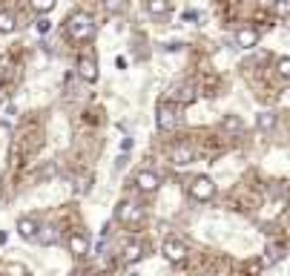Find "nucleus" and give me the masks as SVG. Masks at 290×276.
Masks as SVG:
<instances>
[{
  "label": "nucleus",
  "instance_id": "nucleus-1",
  "mask_svg": "<svg viewBox=\"0 0 290 276\" xmlns=\"http://www.w3.org/2000/svg\"><path fill=\"white\" fill-rule=\"evenodd\" d=\"M66 35L72 37V41H92L95 37V21L87 12H75V15H69V21H66Z\"/></svg>",
  "mask_w": 290,
  "mask_h": 276
},
{
  "label": "nucleus",
  "instance_id": "nucleus-2",
  "mask_svg": "<svg viewBox=\"0 0 290 276\" xmlns=\"http://www.w3.org/2000/svg\"><path fill=\"white\" fill-rule=\"evenodd\" d=\"M155 121H158V130L161 132H170L178 127V109H175L173 101H161L158 104V115H155Z\"/></svg>",
  "mask_w": 290,
  "mask_h": 276
},
{
  "label": "nucleus",
  "instance_id": "nucleus-3",
  "mask_svg": "<svg viewBox=\"0 0 290 276\" xmlns=\"http://www.w3.org/2000/svg\"><path fill=\"white\" fill-rule=\"evenodd\" d=\"M190 196L196 199V202H210V199L216 196V184H213V179H207V175L193 179V182H190Z\"/></svg>",
  "mask_w": 290,
  "mask_h": 276
},
{
  "label": "nucleus",
  "instance_id": "nucleus-4",
  "mask_svg": "<svg viewBox=\"0 0 290 276\" xmlns=\"http://www.w3.org/2000/svg\"><path fill=\"white\" fill-rule=\"evenodd\" d=\"M115 219L123 222V225H138L141 219H144V207H138L135 202H121L115 210Z\"/></svg>",
  "mask_w": 290,
  "mask_h": 276
},
{
  "label": "nucleus",
  "instance_id": "nucleus-5",
  "mask_svg": "<svg viewBox=\"0 0 290 276\" xmlns=\"http://www.w3.org/2000/svg\"><path fill=\"white\" fill-rule=\"evenodd\" d=\"M161 253L167 256V262L178 265V262L187 259V245H184L181 239H164V245H161Z\"/></svg>",
  "mask_w": 290,
  "mask_h": 276
},
{
  "label": "nucleus",
  "instance_id": "nucleus-6",
  "mask_svg": "<svg viewBox=\"0 0 290 276\" xmlns=\"http://www.w3.org/2000/svg\"><path fill=\"white\" fill-rule=\"evenodd\" d=\"M78 75L87 81V84H95V81H98V64H95L92 55H80L78 58Z\"/></svg>",
  "mask_w": 290,
  "mask_h": 276
},
{
  "label": "nucleus",
  "instance_id": "nucleus-7",
  "mask_svg": "<svg viewBox=\"0 0 290 276\" xmlns=\"http://www.w3.org/2000/svg\"><path fill=\"white\" fill-rule=\"evenodd\" d=\"M135 184H138V190H141V193H155V190H158V184H161V179L153 173V170H141V173H138V179H135Z\"/></svg>",
  "mask_w": 290,
  "mask_h": 276
},
{
  "label": "nucleus",
  "instance_id": "nucleus-8",
  "mask_svg": "<svg viewBox=\"0 0 290 276\" xmlns=\"http://www.w3.org/2000/svg\"><path fill=\"white\" fill-rule=\"evenodd\" d=\"M256 44H259V32H256L253 26H241V29L236 32V46H239V49H253Z\"/></svg>",
  "mask_w": 290,
  "mask_h": 276
},
{
  "label": "nucleus",
  "instance_id": "nucleus-9",
  "mask_svg": "<svg viewBox=\"0 0 290 276\" xmlns=\"http://www.w3.org/2000/svg\"><path fill=\"white\" fill-rule=\"evenodd\" d=\"M147 256V247L141 245V242H130V245L123 247V265H135V262H141Z\"/></svg>",
  "mask_w": 290,
  "mask_h": 276
},
{
  "label": "nucleus",
  "instance_id": "nucleus-10",
  "mask_svg": "<svg viewBox=\"0 0 290 276\" xmlns=\"http://www.w3.org/2000/svg\"><path fill=\"white\" fill-rule=\"evenodd\" d=\"M17 233H20L23 239H37V233H40V225H37L32 216H23V219H17Z\"/></svg>",
  "mask_w": 290,
  "mask_h": 276
},
{
  "label": "nucleus",
  "instance_id": "nucleus-11",
  "mask_svg": "<svg viewBox=\"0 0 290 276\" xmlns=\"http://www.w3.org/2000/svg\"><path fill=\"white\" fill-rule=\"evenodd\" d=\"M69 253L72 256H87L89 253V239L84 233H72V236H69Z\"/></svg>",
  "mask_w": 290,
  "mask_h": 276
},
{
  "label": "nucleus",
  "instance_id": "nucleus-12",
  "mask_svg": "<svg viewBox=\"0 0 290 276\" xmlns=\"http://www.w3.org/2000/svg\"><path fill=\"white\" fill-rule=\"evenodd\" d=\"M170 161H173L175 167H184V164H190V161H193V150H190V147H184V144L173 147V150H170Z\"/></svg>",
  "mask_w": 290,
  "mask_h": 276
},
{
  "label": "nucleus",
  "instance_id": "nucleus-13",
  "mask_svg": "<svg viewBox=\"0 0 290 276\" xmlns=\"http://www.w3.org/2000/svg\"><path fill=\"white\" fill-rule=\"evenodd\" d=\"M282 247L276 245V242H270L267 247H264V256H261V265H264V268H270V265H276V262L282 259Z\"/></svg>",
  "mask_w": 290,
  "mask_h": 276
},
{
  "label": "nucleus",
  "instance_id": "nucleus-14",
  "mask_svg": "<svg viewBox=\"0 0 290 276\" xmlns=\"http://www.w3.org/2000/svg\"><path fill=\"white\" fill-rule=\"evenodd\" d=\"M170 98H173V101H181V104H190L193 98H196V87H193V84H184V87L173 89Z\"/></svg>",
  "mask_w": 290,
  "mask_h": 276
},
{
  "label": "nucleus",
  "instance_id": "nucleus-15",
  "mask_svg": "<svg viewBox=\"0 0 290 276\" xmlns=\"http://www.w3.org/2000/svg\"><path fill=\"white\" fill-rule=\"evenodd\" d=\"M144 6H147L150 15L161 17V15H167V12H170V0H144Z\"/></svg>",
  "mask_w": 290,
  "mask_h": 276
},
{
  "label": "nucleus",
  "instance_id": "nucleus-16",
  "mask_svg": "<svg viewBox=\"0 0 290 276\" xmlns=\"http://www.w3.org/2000/svg\"><path fill=\"white\" fill-rule=\"evenodd\" d=\"M35 242H40V245H46V247L55 245V242H58V230H55L52 225H44V227H40V233H37V239H35Z\"/></svg>",
  "mask_w": 290,
  "mask_h": 276
},
{
  "label": "nucleus",
  "instance_id": "nucleus-17",
  "mask_svg": "<svg viewBox=\"0 0 290 276\" xmlns=\"http://www.w3.org/2000/svg\"><path fill=\"white\" fill-rule=\"evenodd\" d=\"M256 127H259L261 132H270L276 127V112H259V115H256Z\"/></svg>",
  "mask_w": 290,
  "mask_h": 276
},
{
  "label": "nucleus",
  "instance_id": "nucleus-18",
  "mask_svg": "<svg viewBox=\"0 0 290 276\" xmlns=\"http://www.w3.org/2000/svg\"><path fill=\"white\" fill-rule=\"evenodd\" d=\"M17 29V21L12 12H0V35H9V32Z\"/></svg>",
  "mask_w": 290,
  "mask_h": 276
},
{
  "label": "nucleus",
  "instance_id": "nucleus-19",
  "mask_svg": "<svg viewBox=\"0 0 290 276\" xmlns=\"http://www.w3.org/2000/svg\"><path fill=\"white\" fill-rule=\"evenodd\" d=\"M32 3V9H35L37 15H46V12H52V9H55V3H58V0H29Z\"/></svg>",
  "mask_w": 290,
  "mask_h": 276
},
{
  "label": "nucleus",
  "instance_id": "nucleus-20",
  "mask_svg": "<svg viewBox=\"0 0 290 276\" xmlns=\"http://www.w3.org/2000/svg\"><path fill=\"white\" fill-rule=\"evenodd\" d=\"M224 130H233V132H241L244 130V121L239 115H227L224 118Z\"/></svg>",
  "mask_w": 290,
  "mask_h": 276
},
{
  "label": "nucleus",
  "instance_id": "nucleus-21",
  "mask_svg": "<svg viewBox=\"0 0 290 276\" xmlns=\"http://www.w3.org/2000/svg\"><path fill=\"white\" fill-rule=\"evenodd\" d=\"M35 29H37V35H46V32L52 29V21H49L46 15H40V17L35 21Z\"/></svg>",
  "mask_w": 290,
  "mask_h": 276
},
{
  "label": "nucleus",
  "instance_id": "nucleus-22",
  "mask_svg": "<svg viewBox=\"0 0 290 276\" xmlns=\"http://www.w3.org/2000/svg\"><path fill=\"white\" fill-rule=\"evenodd\" d=\"M273 12H276V15H282V17H287L290 15V0H276Z\"/></svg>",
  "mask_w": 290,
  "mask_h": 276
},
{
  "label": "nucleus",
  "instance_id": "nucleus-23",
  "mask_svg": "<svg viewBox=\"0 0 290 276\" xmlns=\"http://www.w3.org/2000/svg\"><path fill=\"white\" fill-rule=\"evenodd\" d=\"M6 273L9 276H26V268H23L20 262H9V265H6Z\"/></svg>",
  "mask_w": 290,
  "mask_h": 276
},
{
  "label": "nucleus",
  "instance_id": "nucleus-24",
  "mask_svg": "<svg viewBox=\"0 0 290 276\" xmlns=\"http://www.w3.org/2000/svg\"><path fill=\"white\" fill-rule=\"evenodd\" d=\"M103 6H107L109 15H121V12H123V0H107Z\"/></svg>",
  "mask_w": 290,
  "mask_h": 276
},
{
  "label": "nucleus",
  "instance_id": "nucleus-25",
  "mask_svg": "<svg viewBox=\"0 0 290 276\" xmlns=\"http://www.w3.org/2000/svg\"><path fill=\"white\" fill-rule=\"evenodd\" d=\"M276 69H279V75H282L284 81H290V58H279V66H276Z\"/></svg>",
  "mask_w": 290,
  "mask_h": 276
},
{
  "label": "nucleus",
  "instance_id": "nucleus-26",
  "mask_svg": "<svg viewBox=\"0 0 290 276\" xmlns=\"http://www.w3.org/2000/svg\"><path fill=\"white\" fill-rule=\"evenodd\" d=\"M184 21H187V23H193V21H198V17H201V15H198V12H196V9H187V12H184Z\"/></svg>",
  "mask_w": 290,
  "mask_h": 276
},
{
  "label": "nucleus",
  "instance_id": "nucleus-27",
  "mask_svg": "<svg viewBox=\"0 0 290 276\" xmlns=\"http://www.w3.org/2000/svg\"><path fill=\"white\" fill-rule=\"evenodd\" d=\"M127 66H130V61H127V55H118V58H115V69H121V72H123Z\"/></svg>",
  "mask_w": 290,
  "mask_h": 276
},
{
  "label": "nucleus",
  "instance_id": "nucleus-28",
  "mask_svg": "<svg viewBox=\"0 0 290 276\" xmlns=\"http://www.w3.org/2000/svg\"><path fill=\"white\" fill-rule=\"evenodd\" d=\"M130 147H132V138H123V144H121V153L127 155V153H130Z\"/></svg>",
  "mask_w": 290,
  "mask_h": 276
},
{
  "label": "nucleus",
  "instance_id": "nucleus-29",
  "mask_svg": "<svg viewBox=\"0 0 290 276\" xmlns=\"http://www.w3.org/2000/svg\"><path fill=\"white\" fill-rule=\"evenodd\" d=\"M164 49H170V52H178V49H181V44H178V41H173V44H167Z\"/></svg>",
  "mask_w": 290,
  "mask_h": 276
},
{
  "label": "nucleus",
  "instance_id": "nucleus-30",
  "mask_svg": "<svg viewBox=\"0 0 290 276\" xmlns=\"http://www.w3.org/2000/svg\"><path fill=\"white\" fill-rule=\"evenodd\" d=\"M6 239H9V236H6L3 230H0V245H6Z\"/></svg>",
  "mask_w": 290,
  "mask_h": 276
},
{
  "label": "nucleus",
  "instance_id": "nucleus-31",
  "mask_svg": "<svg viewBox=\"0 0 290 276\" xmlns=\"http://www.w3.org/2000/svg\"><path fill=\"white\" fill-rule=\"evenodd\" d=\"M127 276H141V273H138V270H130V273H127Z\"/></svg>",
  "mask_w": 290,
  "mask_h": 276
}]
</instances>
